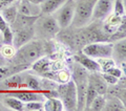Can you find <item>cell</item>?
<instances>
[{"instance_id":"obj_1","label":"cell","mask_w":126,"mask_h":111,"mask_svg":"<svg viewBox=\"0 0 126 111\" xmlns=\"http://www.w3.org/2000/svg\"><path fill=\"white\" fill-rule=\"evenodd\" d=\"M43 53H44V47L42 43L40 41L31 40L29 43L16 50V54L12 59L15 65L25 68L26 66L32 65L34 62H36L38 59L42 58Z\"/></svg>"},{"instance_id":"obj_2","label":"cell","mask_w":126,"mask_h":111,"mask_svg":"<svg viewBox=\"0 0 126 111\" xmlns=\"http://www.w3.org/2000/svg\"><path fill=\"white\" fill-rule=\"evenodd\" d=\"M97 0H75V13L72 24L75 27H85L92 20L93 10Z\"/></svg>"},{"instance_id":"obj_3","label":"cell","mask_w":126,"mask_h":111,"mask_svg":"<svg viewBox=\"0 0 126 111\" xmlns=\"http://www.w3.org/2000/svg\"><path fill=\"white\" fill-rule=\"evenodd\" d=\"M57 92L58 97L60 98L63 104L64 110H77V89L73 80L59 85Z\"/></svg>"},{"instance_id":"obj_4","label":"cell","mask_w":126,"mask_h":111,"mask_svg":"<svg viewBox=\"0 0 126 111\" xmlns=\"http://www.w3.org/2000/svg\"><path fill=\"white\" fill-rule=\"evenodd\" d=\"M82 54L93 59L111 58L112 43L109 42H94L88 43L82 47Z\"/></svg>"},{"instance_id":"obj_5","label":"cell","mask_w":126,"mask_h":111,"mask_svg":"<svg viewBox=\"0 0 126 111\" xmlns=\"http://www.w3.org/2000/svg\"><path fill=\"white\" fill-rule=\"evenodd\" d=\"M56 20L61 29L67 28L72 25L75 13V0H67L60 9L57 10Z\"/></svg>"},{"instance_id":"obj_6","label":"cell","mask_w":126,"mask_h":111,"mask_svg":"<svg viewBox=\"0 0 126 111\" xmlns=\"http://www.w3.org/2000/svg\"><path fill=\"white\" fill-rule=\"evenodd\" d=\"M115 0H97L94 2L92 19L97 21L105 20L112 13Z\"/></svg>"},{"instance_id":"obj_7","label":"cell","mask_w":126,"mask_h":111,"mask_svg":"<svg viewBox=\"0 0 126 111\" xmlns=\"http://www.w3.org/2000/svg\"><path fill=\"white\" fill-rule=\"evenodd\" d=\"M82 34L86 44L94 42H107L109 40V36L105 34L103 28L98 25H90L87 29L82 31Z\"/></svg>"},{"instance_id":"obj_8","label":"cell","mask_w":126,"mask_h":111,"mask_svg":"<svg viewBox=\"0 0 126 111\" xmlns=\"http://www.w3.org/2000/svg\"><path fill=\"white\" fill-rule=\"evenodd\" d=\"M35 36V29L34 26L25 27V28L17 29L15 30L13 35V45L16 49L20 48L21 46L25 45L26 43H29L31 40H33Z\"/></svg>"},{"instance_id":"obj_9","label":"cell","mask_w":126,"mask_h":111,"mask_svg":"<svg viewBox=\"0 0 126 111\" xmlns=\"http://www.w3.org/2000/svg\"><path fill=\"white\" fill-rule=\"evenodd\" d=\"M88 84L92 85L98 94L105 96L107 93V83L104 81L103 77L100 72H92L88 74Z\"/></svg>"},{"instance_id":"obj_10","label":"cell","mask_w":126,"mask_h":111,"mask_svg":"<svg viewBox=\"0 0 126 111\" xmlns=\"http://www.w3.org/2000/svg\"><path fill=\"white\" fill-rule=\"evenodd\" d=\"M12 97H17L18 100L22 101L23 103H27L31 101H42L43 96L39 93V91L36 93L35 90L33 91H27V90H17V89H13V90H9L7 91Z\"/></svg>"},{"instance_id":"obj_11","label":"cell","mask_w":126,"mask_h":111,"mask_svg":"<svg viewBox=\"0 0 126 111\" xmlns=\"http://www.w3.org/2000/svg\"><path fill=\"white\" fill-rule=\"evenodd\" d=\"M39 18H40V16H39V17H36V16H26V15H22L20 13H18L14 23L11 24L10 26H11V28L14 30L34 26V24L37 22Z\"/></svg>"},{"instance_id":"obj_12","label":"cell","mask_w":126,"mask_h":111,"mask_svg":"<svg viewBox=\"0 0 126 111\" xmlns=\"http://www.w3.org/2000/svg\"><path fill=\"white\" fill-rule=\"evenodd\" d=\"M75 61L82 65L85 69H87L90 72H101V68L96 59H93L90 57H87L86 55L82 54L81 55H76L74 57Z\"/></svg>"},{"instance_id":"obj_13","label":"cell","mask_w":126,"mask_h":111,"mask_svg":"<svg viewBox=\"0 0 126 111\" xmlns=\"http://www.w3.org/2000/svg\"><path fill=\"white\" fill-rule=\"evenodd\" d=\"M18 13L26 16H41V7L40 4H35V3L29 2L26 0H20L19 4L17 5Z\"/></svg>"},{"instance_id":"obj_14","label":"cell","mask_w":126,"mask_h":111,"mask_svg":"<svg viewBox=\"0 0 126 111\" xmlns=\"http://www.w3.org/2000/svg\"><path fill=\"white\" fill-rule=\"evenodd\" d=\"M40 28L47 36H56L60 33V29H61L56 20V18H54V17H47V18L42 19Z\"/></svg>"},{"instance_id":"obj_15","label":"cell","mask_w":126,"mask_h":111,"mask_svg":"<svg viewBox=\"0 0 126 111\" xmlns=\"http://www.w3.org/2000/svg\"><path fill=\"white\" fill-rule=\"evenodd\" d=\"M125 56H126V41L125 39L118 40L112 44V56L111 58L115 61L124 62L125 61Z\"/></svg>"},{"instance_id":"obj_16","label":"cell","mask_w":126,"mask_h":111,"mask_svg":"<svg viewBox=\"0 0 126 111\" xmlns=\"http://www.w3.org/2000/svg\"><path fill=\"white\" fill-rule=\"evenodd\" d=\"M66 1L67 0H43L40 3L41 13L46 14V15L53 14L57 10L60 9Z\"/></svg>"},{"instance_id":"obj_17","label":"cell","mask_w":126,"mask_h":111,"mask_svg":"<svg viewBox=\"0 0 126 111\" xmlns=\"http://www.w3.org/2000/svg\"><path fill=\"white\" fill-rule=\"evenodd\" d=\"M4 85L7 88L11 89H18V88H26L24 84V79L20 74H12L4 79Z\"/></svg>"},{"instance_id":"obj_18","label":"cell","mask_w":126,"mask_h":111,"mask_svg":"<svg viewBox=\"0 0 126 111\" xmlns=\"http://www.w3.org/2000/svg\"><path fill=\"white\" fill-rule=\"evenodd\" d=\"M1 15L3 19L5 20V22L7 23L9 25L13 24L16 17H17V14H18V10H17V5H6L4 7L1 9Z\"/></svg>"},{"instance_id":"obj_19","label":"cell","mask_w":126,"mask_h":111,"mask_svg":"<svg viewBox=\"0 0 126 111\" xmlns=\"http://www.w3.org/2000/svg\"><path fill=\"white\" fill-rule=\"evenodd\" d=\"M104 110L105 111H125V104L120 98L111 96L109 100H106Z\"/></svg>"},{"instance_id":"obj_20","label":"cell","mask_w":126,"mask_h":111,"mask_svg":"<svg viewBox=\"0 0 126 111\" xmlns=\"http://www.w3.org/2000/svg\"><path fill=\"white\" fill-rule=\"evenodd\" d=\"M43 110L45 111H62L64 110L63 104L59 97H46L43 103Z\"/></svg>"},{"instance_id":"obj_21","label":"cell","mask_w":126,"mask_h":111,"mask_svg":"<svg viewBox=\"0 0 126 111\" xmlns=\"http://www.w3.org/2000/svg\"><path fill=\"white\" fill-rule=\"evenodd\" d=\"M32 68L34 70H36L37 72H40V73H49L50 69H52V64L49 63V61L47 59H44V58H40L38 59L36 62H34L32 64Z\"/></svg>"},{"instance_id":"obj_22","label":"cell","mask_w":126,"mask_h":111,"mask_svg":"<svg viewBox=\"0 0 126 111\" xmlns=\"http://www.w3.org/2000/svg\"><path fill=\"white\" fill-rule=\"evenodd\" d=\"M3 103L6 105V107H9L10 109H13L16 111H21V110H24V103L22 101L18 100L17 97H14L10 96L9 97L4 98Z\"/></svg>"},{"instance_id":"obj_23","label":"cell","mask_w":126,"mask_h":111,"mask_svg":"<svg viewBox=\"0 0 126 111\" xmlns=\"http://www.w3.org/2000/svg\"><path fill=\"white\" fill-rule=\"evenodd\" d=\"M24 84L26 86V88H30L32 90H35V91L41 90V83L39 81V79L36 78L35 76H31V74L25 76Z\"/></svg>"},{"instance_id":"obj_24","label":"cell","mask_w":126,"mask_h":111,"mask_svg":"<svg viewBox=\"0 0 126 111\" xmlns=\"http://www.w3.org/2000/svg\"><path fill=\"white\" fill-rule=\"evenodd\" d=\"M105 102H106L105 97L102 96V94H98V96L94 98V101L92 102V104H90L88 110H93V111H102V110H104Z\"/></svg>"},{"instance_id":"obj_25","label":"cell","mask_w":126,"mask_h":111,"mask_svg":"<svg viewBox=\"0 0 126 111\" xmlns=\"http://www.w3.org/2000/svg\"><path fill=\"white\" fill-rule=\"evenodd\" d=\"M98 96V92L94 90V87L87 84V89H86V96H85V106H84V110H88L90 104L94 101V98Z\"/></svg>"},{"instance_id":"obj_26","label":"cell","mask_w":126,"mask_h":111,"mask_svg":"<svg viewBox=\"0 0 126 111\" xmlns=\"http://www.w3.org/2000/svg\"><path fill=\"white\" fill-rule=\"evenodd\" d=\"M125 34H126V31H125V20H124L117 27L115 33L109 36V40L116 42L118 40H121V39H125Z\"/></svg>"},{"instance_id":"obj_27","label":"cell","mask_w":126,"mask_h":111,"mask_svg":"<svg viewBox=\"0 0 126 111\" xmlns=\"http://www.w3.org/2000/svg\"><path fill=\"white\" fill-rule=\"evenodd\" d=\"M98 64H99L101 71L105 72L107 69L111 68V67L116 66V61L112 58H100V59H96Z\"/></svg>"},{"instance_id":"obj_28","label":"cell","mask_w":126,"mask_h":111,"mask_svg":"<svg viewBox=\"0 0 126 111\" xmlns=\"http://www.w3.org/2000/svg\"><path fill=\"white\" fill-rule=\"evenodd\" d=\"M16 49L13 44H3L0 47V53L2 58L4 59H12L16 54Z\"/></svg>"},{"instance_id":"obj_29","label":"cell","mask_w":126,"mask_h":111,"mask_svg":"<svg viewBox=\"0 0 126 111\" xmlns=\"http://www.w3.org/2000/svg\"><path fill=\"white\" fill-rule=\"evenodd\" d=\"M113 15L119 16V17H125V7H124V3L123 0H115L113 1Z\"/></svg>"},{"instance_id":"obj_30","label":"cell","mask_w":126,"mask_h":111,"mask_svg":"<svg viewBox=\"0 0 126 111\" xmlns=\"http://www.w3.org/2000/svg\"><path fill=\"white\" fill-rule=\"evenodd\" d=\"M24 110L29 111H41L43 110V103L41 101H31L24 104Z\"/></svg>"},{"instance_id":"obj_31","label":"cell","mask_w":126,"mask_h":111,"mask_svg":"<svg viewBox=\"0 0 126 111\" xmlns=\"http://www.w3.org/2000/svg\"><path fill=\"white\" fill-rule=\"evenodd\" d=\"M2 35V39H3V44H13V30H12L11 26L9 25L1 33Z\"/></svg>"},{"instance_id":"obj_32","label":"cell","mask_w":126,"mask_h":111,"mask_svg":"<svg viewBox=\"0 0 126 111\" xmlns=\"http://www.w3.org/2000/svg\"><path fill=\"white\" fill-rule=\"evenodd\" d=\"M57 80L59 81L62 84V83H66L72 80V74H70L68 71L66 70H60L59 72L57 73Z\"/></svg>"},{"instance_id":"obj_33","label":"cell","mask_w":126,"mask_h":111,"mask_svg":"<svg viewBox=\"0 0 126 111\" xmlns=\"http://www.w3.org/2000/svg\"><path fill=\"white\" fill-rule=\"evenodd\" d=\"M12 71L17 72V70L16 69H11V68H9V67H6V66H0V81L3 80V79H5V78H7L9 76H11V74L13 73Z\"/></svg>"},{"instance_id":"obj_34","label":"cell","mask_w":126,"mask_h":111,"mask_svg":"<svg viewBox=\"0 0 126 111\" xmlns=\"http://www.w3.org/2000/svg\"><path fill=\"white\" fill-rule=\"evenodd\" d=\"M102 77H103L104 81L107 83V84H109V85H115V84H118V83H119V79L111 76V74L107 73V72L102 73Z\"/></svg>"},{"instance_id":"obj_35","label":"cell","mask_w":126,"mask_h":111,"mask_svg":"<svg viewBox=\"0 0 126 111\" xmlns=\"http://www.w3.org/2000/svg\"><path fill=\"white\" fill-rule=\"evenodd\" d=\"M105 72H107V73H109V74H111V76L116 77V78H118V79L122 78V76L124 74L123 71H122L120 68H118V67H116V66H113V67H111V68L107 69V70L105 71Z\"/></svg>"},{"instance_id":"obj_36","label":"cell","mask_w":126,"mask_h":111,"mask_svg":"<svg viewBox=\"0 0 126 111\" xmlns=\"http://www.w3.org/2000/svg\"><path fill=\"white\" fill-rule=\"evenodd\" d=\"M7 26H9V24H7V23L5 22V20H4V19H3V17H2L1 13H0V31L2 33V31L4 30Z\"/></svg>"},{"instance_id":"obj_37","label":"cell","mask_w":126,"mask_h":111,"mask_svg":"<svg viewBox=\"0 0 126 111\" xmlns=\"http://www.w3.org/2000/svg\"><path fill=\"white\" fill-rule=\"evenodd\" d=\"M15 1L16 0H0V9H2V7H4L6 5H10Z\"/></svg>"},{"instance_id":"obj_38","label":"cell","mask_w":126,"mask_h":111,"mask_svg":"<svg viewBox=\"0 0 126 111\" xmlns=\"http://www.w3.org/2000/svg\"><path fill=\"white\" fill-rule=\"evenodd\" d=\"M3 45V39H2V35H0V47Z\"/></svg>"}]
</instances>
